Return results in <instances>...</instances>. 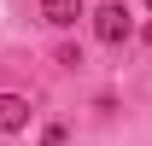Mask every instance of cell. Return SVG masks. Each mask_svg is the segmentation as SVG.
Segmentation results:
<instances>
[{"label": "cell", "mask_w": 152, "mask_h": 146, "mask_svg": "<svg viewBox=\"0 0 152 146\" xmlns=\"http://www.w3.org/2000/svg\"><path fill=\"white\" fill-rule=\"evenodd\" d=\"M129 12H123V6H117V0H105V6H99L94 12V35L105 41V47H123V41H129Z\"/></svg>", "instance_id": "1"}, {"label": "cell", "mask_w": 152, "mask_h": 146, "mask_svg": "<svg viewBox=\"0 0 152 146\" xmlns=\"http://www.w3.org/2000/svg\"><path fill=\"white\" fill-rule=\"evenodd\" d=\"M88 12V0H41V18L53 29H76V18Z\"/></svg>", "instance_id": "2"}, {"label": "cell", "mask_w": 152, "mask_h": 146, "mask_svg": "<svg viewBox=\"0 0 152 146\" xmlns=\"http://www.w3.org/2000/svg\"><path fill=\"white\" fill-rule=\"evenodd\" d=\"M23 123H29V99H23V93H0V128L18 134Z\"/></svg>", "instance_id": "3"}, {"label": "cell", "mask_w": 152, "mask_h": 146, "mask_svg": "<svg viewBox=\"0 0 152 146\" xmlns=\"http://www.w3.org/2000/svg\"><path fill=\"white\" fill-rule=\"evenodd\" d=\"M41 146H64V123H47V128H41Z\"/></svg>", "instance_id": "4"}, {"label": "cell", "mask_w": 152, "mask_h": 146, "mask_svg": "<svg viewBox=\"0 0 152 146\" xmlns=\"http://www.w3.org/2000/svg\"><path fill=\"white\" fill-rule=\"evenodd\" d=\"M140 41H146V47H152V23H146V29H140Z\"/></svg>", "instance_id": "5"}, {"label": "cell", "mask_w": 152, "mask_h": 146, "mask_svg": "<svg viewBox=\"0 0 152 146\" xmlns=\"http://www.w3.org/2000/svg\"><path fill=\"white\" fill-rule=\"evenodd\" d=\"M146 12H152V0H146Z\"/></svg>", "instance_id": "6"}]
</instances>
